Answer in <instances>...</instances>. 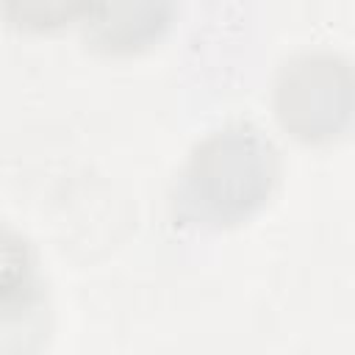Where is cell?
I'll use <instances>...</instances> for the list:
<instances>
[{
  "instance_id": "2",
  "label": "cell",
  "mask_w": 355,
  "mask_h": 355,
  "mask_svg": "<svg viewBox=\"0 0 355 355\" xmlns=\"http://www.w3.org/2000/svg\"><path fill=\"white\" fill-rule=\"evenodd\" d=\"M280 125L300 141H327L338 136L352 111V75L333 53H305L291 58L275 86Z\"/></svg>"
},
{
  "instance_id": "4",
  "label": "cell",
  "mask_w": 355,
  "mask_h": 355,
  "mask_svg": "<svg viewBox=\"0 0 355 355\" xmlns=\"http://www.w3.org/2000/svg\"><path fill=\"white\" fill-rule=\"evenodd\" d=\"M36 291V269L31 244L0 225V319L17 316L31 305Z\"/></svg>"
},
{
  "instance_id": "3",
  "label": "cell",
  "mask_w": 355,
  "mask_h": 355,
  "mask_svg": "<svg viewBox=\"0 0 355 355\" xmlns=\"http://www.w3.org/2000/svg\"><path fill=\"white\" fill-rule=\"evenodd\" d=\"M175 17V0H83L80 33L89 50L130 55L155 44Z\"/></svg>"
},
{
  "instance_id": "5",
  "label": "cell",
  "mask_w": 355,
  "mask_h": 355,
  "mask_svg": "<svg viewBox=\"0 0 355 355\" xmlns=\"http://www.w3.org/2000/svg\"><path fill=\"white\" fill-rule=\"evenodd\" d=\"M83 0H0L8 22L25 31H53L80 17Z\"/></svg>"
},
{
  "instance_id": "1",
  "label": "cell",
  "mask_w": 355,
  "mask_h": 355,
  "mask_svg": "<svg viewBox=\"0 0 355 355\" xmlns=\"http://www.w3.org/2000/svg\"><path fill=\"white\" fill-rule=\"evenodd\" d=\"M280 158L255 125L211 133L189 155L175 186V216L197 227H230L255 214L275 189Z\"/></svg>"
}]
</instances>
